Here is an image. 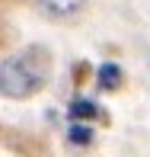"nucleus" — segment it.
<instances>
[{
    "mask_svg": "<svg viewBox=\"0 0 150 157\" xmlns=\"http://www.w3.org/2000/svg\"><path fill=\"white\" fill-rule=\"evenodd\" d=\"M48 80V64L38 61V48L10 55L0 61V96L6 99H29Z\"/></svg>",
    "mask_w": 150,
    "mask_h": 157,
    "instance_id": "nucleus-1",
    "label": "nucleus"
},
{
    "mask_svg": "<svg viewBox=\"0 0 150 157\" xmlns=\"http://www.w3.org/2000/svg\"><path fill=\"white\" fill-rule=\"evenodd\" d=\"M42 6H45L51 16H74V13L83 10V3L86 0H38Z\"/></svg>",
    "mask_w": 150,
    "mask_h": 157,
    "instance_id": "nucleus-2",
    "label": "nucleus"
},
{
    "mask_svg": "<svg viewBox=\"0 0 150 157\" xmlns=\"http://www.w3.org/2000/svg\"><path fill=\"white\" fill-rule=\"evenodd\" d=\"M96 80H99V87H102V90H115L118 83H121V71H118V64H112V61L99 64Z\"/></svg>",
    "mask_w": 150,
    "mask_h": 157,
    "instance_id": "nucleus-3",
    "label": "nucleus"
},
{
    "mask_svg": "<svg viewBox=\"0 0 150 157\" xmlns=\"http://www.w3.org/2000/svg\"><path fill=\"white\" fill-rule=\"evenodd\" d=\"M70 116L80 119V122H86V119L96 116V103H90V99H74V103H70Z\"/></svg>",
    "mask_w": 150,
    "mask_h": 157,
    "instance_id": "nucleus-4",
    "label": "nucleus"
},
{
    "mask_svg": "<svg viewBox=\"0 0 150 157\" xmlns=\"http://www.w3.org/2000/svg\"><path fill=\"white\" fill-rule=\"evenodd\" d=\"M67 138L74 141V144H90V141H93V128L77 122V125H70V128H67Z\"/></svg>",
    "mask_w": 150,
    "mask_h": 157,
    "instance_id": "nucleus-5",
    "label": "nucleus"
}]
</instances>
